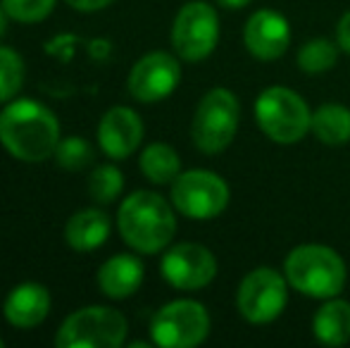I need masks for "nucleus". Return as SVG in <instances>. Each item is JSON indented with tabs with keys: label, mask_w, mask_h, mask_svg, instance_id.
<instances>
[{
	"label": "nucleus",
	"mask_w": 350,
	"mask_h": 348,
	"mask_svg": "<svg viewBox=\"0 0 350 348\" xmlns=\"http://www.w3.org/2000/svg\"><path fill=\"white\" fill-rule=\"evenodd\" d=\"M312 134L324 146H346L350 141V110L341 103H324L312 112Z\"/></svg>",
	"instance_id": "nucleus-19"
},
{
	"label": "nucleus",
	"mask_w": 350,
	"mask_h": 348,
	"mask_svg": "<svg viewBox=\"0 0 350 348\" xmlns=\"http://www.w3.org/2000/svg\"><path fill=\"white\" fill-rule=\"evenodd\" d=\"M241 122V103L229 88H210L200 98L191 122L193 146L205 155H217L226 150L236 139Z\"/></svg>",
	"instance_id": "nucleus-5"
},
{
	"label": "nucleus",
	"mask_w": 350,
	"mask_h": 348,
	"mask_svg": "<svg viewBox=\"0 0 350 348\" xmlns=\"http://www.w3.org/2000/svg\"><path fill=\"white\" fill-rule=\"evenodd\" d=\"M314 339L324 346H343L350 341V303L338 296L327 298L322 308H317L312 317Z\"/></svg>",
	"instance_id": "nucleus-18"
},
{
	"label": "nucleus",
	"mask_w": 350,
	"mask_h": 348,
	"mask_svg": "<svg viewBox=\"0 0 350 348\" xmlns=\"http://www.w3.org/2000/svg\"><path fill=\"white\" fill-rule=\"evenodd\" d=\"M255 120L269 141L293 146L312 131V112L303 96L286 86H269L255 101Z\"/></svg>",
	"instance_id": "nucleus-4"
},
{
	"label": "nucleus",
	"mask_w": 350,
	"mask_h": 348,
	"mask_svg": "<svg viewBox=\"0 0 350 348\" xmlns=\"http://www.w3.org/2000/svg\"><path fill=\"white\" fill-rule=\"evenodd\" d=\"M117 229L131 251L143 256L162 253L176 234L174 205L155 191H134L117 210Z\"/></svg>",
	"instance_id": "nucleus-2"
},
{
	"label": "nucleus",
	"mask_w": 350,
	"mask_h": 348,
	"mask_svg": "<svg viewBox=\"0 0 350 348\" xmlns=\"http://www.w3.org/2000/svg\"><path fill=\"white\" fill-rule=\"evenodd\" d=\"M131 348H148V341H131Z\"/></svg>",
	"instance_id": "nucleus-30"
},
{
	"label": "nucleus",
	"mask_w": 350,
	"mask_h": 348,
	"mask_svg": "<svg viewBox=\"0 0 350 348\" xmlns=\"http://www.w3.org/2000/svg\"><path fill=\"white\" fill-rule=\"evenodd\" d=\"M284 274L291 289L317 301L338 296L348 282L346 260L322 243L295 246L284 260Z\"/></svg>",
	"instance_id": "nucleus-3"
},
{
	"label": "nucleus",
	"mask_w": 350,
	"mask_h": 348,
	"mask_svg": "<svg viewBox=\"0 0 350 348\" xmlns=\"http://www.w3.org/2000/svg\"><path fill=\"white\" fill-rule=\"evenodd\" d=\"M53 158L62 170H81L91 163L93 150L83 136H67V139H60Z\"/></svg>",
	"instance_id": "nucleus-24"
},
{
	"label": "nucleus",
	"mask_w": 350,
	"mask_h": 348,
	"mask_svg": "<svg viewBox=\"0 0 350 348\" xmlns=\"http://www.w3.org/2000/svg\"><path fill=\"white\" fill-rule=\"evenodd\" d=\"M219 41V17L205 0L186 3L172 24V48L184 62H203Z\"/></svg>",
	"instance_id": "nucleus-10"
},
{
	"label": "nucleus",
	"mask_w": 350,
	"mask_h": 348,
	"mask_svg": "<svg viewBox=\"0 0 350 348\" xmlns=\"http://www.w3.org/2000/svg\"><path fill=\"white\" fill-rule=\"evenodd\" d=\"M65 3L79 12H100V10L110 8L115 0H65Z\"/></svg>",
	"instance_id": "nucleus-26"
},
{
	"label": "nucleus",
	"mask_w": 350,
	"mask_h": 348,
	"mask_svg": "<svg viewBox=\"0 0 350 348\" xmlns=\"http://www.w3.org/2000/svg\"><path fill=\"white\" fill-rule=\"evenodd\" d=\"M62 139L57 115L31 98L5 103L0 112V144L22 163H46Z\"/></svg>",
	"instance_id": "nucleus-1"
},
{
	"label": "nucleus",
	"mask_w": 350,
	"mask_h": 348,
	"mask_svg": "<svg viewBox=\"0 0 350 348\" xmlns=\"http://www.w3.org/2000/svg\"><path fill=\"white\" fill-rule=\"evenodd\" d=\"M122 189H124V176H122L120 170L115 165L105 163L98 165L91 172V179H88V193L96 203L100 205H110L120 198Z\"/></svg>",
	"instance_id": "nucleus-23"
},
{
	"label": "nucleus",
	"mask_w": 350,
	"mask_h": 348,
	"mask_svg": "<svg viewBox=\"0 0 350 348\" xmlns=\"http://www.w3.org/2000/svg\"><path fill=\"white\" fill-rule=\"evenodd\" d=\"M210 334V312L193 298L165 303L150 320V341L162 348H196Z\"/></svg>",
	"instance_id": "nucleus-7"
},
{
	"label": "nucleus",
	"mask_w": 350,
	"mask_h": 348,
	"mask_svg": "<svg viewBox=\"0 0 350 348\" xmlns=\"http://www.w3.org/2000/svg\"><path fill=\"white\" fill-rule=\"evenodd\" d=\"M336 43L341 51L350 53V10L338 19V27H336Z\"/></svg>",
	"instance_id": "nucleus-27"
},
{
	"label": "nucleus",
	"mask_w": 350,
	"mask_h": 348,
	"mask_svg": "<svg viewBox=\"0 0 350 348\" xmlns=\"http://www.w3.org/2000/svg\"><path fill=\"white\" fill-rule=\"evenodd\" d=\"M126 317L107 306H86L65 317L55 334L57 348H120L126 341Z\"/></svg>",
	"instance_id": "nucleus-6"
},
{
	"label": "nucleus",
	"mask_w": 350,
	"mask_h": 348,
	"mask_svg": "<svg viewBox=\"0 0 350 348\" xmlns=\"http://www.w3.org/2000/svg\"><path fill=\"white\" fill-rule=\"evenodd\" d=\"M143 120L136 110L115 105L103 115L98 124V144L110 160H126L143 141Z\"/></svg>",
	"instance_id": "nucleus-14"
},
{
	"label": "nucleus",
	"mask_w": 350,
	"mask_h": 348,
	"mask_svg": "<svg viewBox=\"0 0 350 348\" xmlns=\"http://www.w3.org/2000/svg\"><path fill=\"white\" fill-rule=\"evenodd\" d=\"M338 62V46L329 38H312L298 51V67L305 75H322Z\"/></svg>",
	"instance_id": "nucleus-21"
},
{
	"label": "nucleus",
	"mask_w": 350,
	"mask_h": 348,
	"mask_svg": "<svg viewBox=\"0 0 350 348\" xmlns=\"http://www.w3.org/2000/svg\"><path fill=\"white\" fill-rule=\"evenodd\" d=\"M160 272L165 282L179 291H198L217 277V258L203 243L184 241L167 248Z\"/></svg>",
	"instance_id": "nucleus-11"
},
{
	"label": "nucleus",
	"mask_w": 350,
	"mask_h": 348,
	"mask_svg": "<svg viewBox=\"0 0 350 348\" xmlns=\"http://www.w3.org/2000/svg\"><path fill=\"white\" fill-rule=\"evenodd\" d=\"M143 277H146V267L136 256L131 253H120V256L107 258L98 269V289L103 296L112 298V301H124V298L134 296L141 289Z\"/></svg>",
	"instance_id": "nucleus-16"
},
{
	"label": "nucleus",
	"mask_w": 350,
	"mask_h": 348,
	"mask_svg": "<svg viewBox=\"0 0 350 348\" xmlns=\"http://www.w3.org/2000/svg\"><path fill=\"white\" fill-rule=\"evenodd\" d=\"M288 279L274 267H255L243 277L236 293V308L250 325H269L288 303Z\"/></svg>",
	"instance_id": "nucleus-9"
},
{
	"label": "nucleus",
	"mask_w": 350,
	"mask_h": 348,
	"mask_svg": "<svg viewBox=\"0 0 350 348\" xmlns=\"http://www.w3.org/2000/svg\"><path fill=\"white\" fill-rule=\"evenodd\" d=\"M27 67L17 51L8 46H0V105L14 101L22 91Z\"/></svg>",
	"instance_id": "nucleus-22"
},
{
	"label": "nucleus",
	"mask_w": 350,
	"mask_h": 348,
	"mask_svg": "<svg viewBox=\"0 0 350 348\" xmlns=\"http://www.w3.org/2000/svg\"><path fill=\"white\" fill-rule=\"evenodd\" d=\"M217 3L226 10H241V8H245V5L253 3V0H217Z\"/></svg>",
	"instance_id": "nucleus-28"
},
{
	"label": "nucleus",
	"mask_w": 350,
	"mask_h": 348,
	"mask_svg": "<svg viewBox=\"0 0 350 348\" xmlns=\"http://www.w3.org/2000/svg\"><path fill=\"white\" fill-rule=\"evenodd\" d=\"M139 168L150 184L165 186L172 184L181 174V158L170 144H150L143 148L139 158Z\"/></svg>",
	"instance_id": "nucleus-20"
},
{
	"label": "nucleus",
	"mask_w": 350,
	"mask_h": 348,
	"mask_svg": "<svg viewBox=\"0 0 350 348\" xmlns=\"http://www.w3.org/2000/svg\"><path fill=\"white\" fill-rule=\"evenodd\" d=\"M172 205L189 219H215L229 205V184L210 170H189L172 181Z\"/></svg>",
	"instance_id": "nucleus-8"
},
{
	"label": "nucleus",
	"mask_w": 350,
	"mask_h": 348,
	"mask_svg": "<svg viewBox=\"0 0 350 348\" xmlns=\"http://www.w3.org/2000/svg\"><path fill=\"white\" fill-rule=\"evenodd\" d=\"M8 19H10L8 10H5L3 3H0V38L5 36V31H8Z\"/></svg>",
	"instance_id": "nucleus-29"
},
{
	"label": "nucleus",
	"mask_w": 350,
	"mask_h": 348,
	"mask_svg": "<svg viewBox=\"0 0 350 348\" xmlns=\"http://www.w3.org/2000/svg\"><path fill=\"white\" fill-rule=\"evenodd\" d=\"M110 237V217L100 208H83L74 213L65 224V241L72 251L91 253Z\"/></svg>",
	"instance_id": "nucleus-17"
},
{
	"label": "nucleus",
	"mask_w": 350,
	"mask_h": 348,
	"mask_svg": "<svg viewBox=\"0 0 350 348\" xmlns=\"http://www.w3.org/2000/svg\"><path fill=\"white\" fill-rule=\"evenodd\" d=\"M53 298L43 284L24 282L8 293L3 306V315L14 330H33L51 315Z\"/></svg>",
	"instance_id": "nucleus-15"
},
{
	"label": "nucleus",
	"mask_w": 350,
	"mask_h": 348,
	"mask_svg": "<svg viewBox=\"0 0 350 348\" xmlns=\"http://www.w3.org/2000/svg\"><path fill=\"white\" fill-rule=\"evenodd\" d=\"M8 10L10 19L19 24H36L43 22L55 8V0H0Z\"/></svg>",
	"instance_id": "nucleus-25"
},
{
	"label": "nucleus",
	"mask_w": 350,
	"mask_h": 348,
	"mask_svg": "<svg viewBox=\"0 0 350 348\" xmlns=\"http://www.w3.org/2000/svg\"><path fill=\"white\" fill-rule=\"evenodd\" d=\"M181 81L179 55H172L165 51H152L134 62L126 79L131 98L146 105L160 103L174 93Z\"/></svg>",
	"instance_id": "nucleus-12"
},
{
	"label": "nucleus",
	"mask_w": 350,
	"mask_h": 348,
	"mask_svg": "<svg viewBox=\"0 0 350 348\" xmlns=\"http://www.w3.org/2000/svg\"><path fill=\"white\" fill-rule=\"evenodd\" d=\"M245 51L262 62L279 60L291 46L288 19L277 10H258L248 17L243 29Z\"/></svg>",
	"instance_id": "nucleus-13"
},
{
	"label": "nucleus",
	"mask_w": 350,
	"mask_h": 348,
	"mask_svg": "<svg viewBox=\"0 0 350 348\" xmlns=\"http://www.w3.org/2000/svg\"><path fill=\"white\" fill-rule=\"evenodd\" d=\"M5 346V341H3V336H0V348H3Z\"/></svg>",
	"instance_id": "nucleus-31"
}]
</instances>
